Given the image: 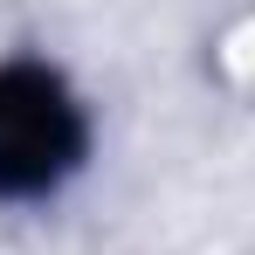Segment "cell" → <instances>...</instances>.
Segmentation results:
<instances>
[{"instance_id": "6da1fadb", "label": "cell", "mask_w": 255, "mask_h": 255, "mask_svg": "<svg viewBox=\"0 0 255 255\" xmlns=\"http://www.w3.org/2000/svg\"><path fill=\"white\" fill-rule=\"evenodd\" d=\"M76 111L55 76L0 69V193H35L76 159Z\"/></svg>"}]
</instances>
